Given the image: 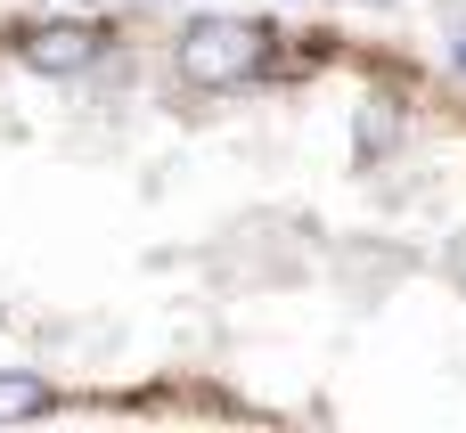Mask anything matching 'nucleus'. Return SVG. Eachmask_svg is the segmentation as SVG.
Wrapping results in <instances>:
<instances>
[{
    "mask_svg": "<svg viewBox=\"0 0 466 433\" xmlns=\"http://www.w3.org/2000/svg\"><path fill=\"white\" fill-rule=\"evenodd\" d=\"M270 65V33L254 25V16H197L188 33H180V74L197 82V90H238V82H254Z\"/></svg>",
    "mask_w": 466,
    "mask_h": 433,
    "instance_id": "nucleus-1",
    "label": "nucleus"
},
{
    "mask_svg": "<svg viewBox=\"0 0 466 433\" xmlns=\"http://www.w3.org/2000/svg\"><path fill=\"white\" fill-rule=\"evenodd\" d=\"M90 57H98L90 25H41V33H25V65H41V74H82Z\"/></svg>",
    "mask_w": 466,
    "mask_h": 433,
    "instance_id": "nucleus-2",
    "label": "nucleus"
},
{
    "mask_svg": "<svg viewBox=\"0 0 466 433\" xmlns=\"http://www.w3.org/2000/svg\"><path fill=\"white\" fill-rule=\"evenodd\" d=\"M57 409V393L33 377V368H0V426H16V418H49Z\"/></svg>",
    "mask_w": 466,
    "mask_h": 433,
    "instance_id": "nucleus-3",
    "label": "nucleus"
},
{
    "mask_svg": "<svg viewBox=\"0 0 466 433\" xmlns=\"http://www.w3.org/2000/svg\"><path fill=\"white\" fill-rule=\"evenodd\" d=\"M459 65H466V33H459Z\"/></svg>",
    "mask_w": 466,
    "mask_h": 433,
    "instance_id": "nucleus-4",
    "label": "nucleus"
}]
</instances>
